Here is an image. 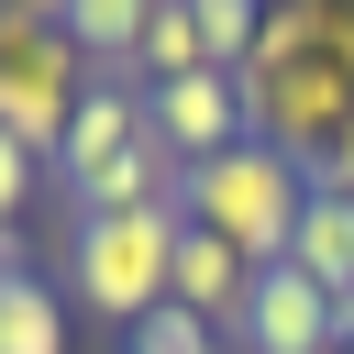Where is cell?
I'll return each instance as SVG.
<instances>
[{"label": "cell", "instance_id": "17", "mask_svg": "<svg viewBox=\"0 0 354 354\" xmlns=\"http://www.w3.org/2000/svg\"><path fill=\"white\" fill-rule=\"evenodd\" d=\"M11 266H22V254H11V232H0V277H11Z\"/></svg>", "mask_w": 354, "mask_h": 354}, {"label": "cell", "instance_id": "14", "mask_svg": "<svg viewBox=\"0 0 354 354\" xmlns=\"http://www.w3.org/2000/svg\"><path fill=\"white\" fill-rule=\"evenodd\" d=\"M33 188H44V155H33V144H11V133H0V232H11V221H22V210H33Z\"/></svg>", "mask_w": 354, "mask_h": 354}, {"label": "cell", "instance_id": "19", "mask_svg": "<svg viewBox=\"0 0 354 354\" xmlns=\"http://www.w3.org/2000/svg\"><path fill=\"white\" fill-rule=\"evenodd\" d=\"M210 354H243V343H210Z\"/></svg>", "mask_w": 354, "mask_h": 354}, {"label": "cell", "instance_id": "7", "mask_svg": "<svg viewBox=\"0 0 354 354\" xmlns=\"http://www.w3.org/2000/svg\"><path fill=\"white\" fill-rule=\"evenodd\" d=\"M166 299H177V310H199L210 332H232V321H243V299H254V266H243L221 232H199V221H188V232H177V266H166Z\"/></svg>", "mask_w": 354, "mask_h": 354}, {"label": "cell", "instance_id": "18", "mask_svg": "<svg viewBox=\"0 0 354 354\" xmlns=\"http://www.w3.org/2000/svg\"><path fill=\"white\" fill-rule=\"evenodd\" d=\"M332 354H354V332H343V343H332Z\"/></svg>", "mask_w": 354, "mask_h": 354}, {"label": "cell", "instance_id": "16", "mask_svg": "<svg viewBox=\"0 0 354 354\" xmlns=\"http://www.w3.org/2000/svg\"><path fill=\"white\" fill-rule=\"evenodd\" d=\"M0 11H33V22H66V0H0Z\"/></svg>", "mask_w": 354, "mask_h": 354}, {"label": "cell", "instance_id": "2", "mask_svg": "<svg viewBox=\"0 0 354 354\" xmlns=\"http://www.w3.org/2000/svg\"><path fill=\"white\" fill-rule=\"evenodd\" d=\"M177 232H188V210H88L77 232H66V288H77V310H100V321H144V310H166V266H177Z\"/></svg>", "mask_w": 354, "mask_h": 354}, {"label": "cell", "instance_id": "13", "mask_svg": "<svg viewBox=\"0 0 354 354\" xmlns=\"http://www.w3.org/2000/svg\"><path fill=\"white\" fill-rule=\"evenodd\" d=\"M122 343H133V354H210V343H232V332H210L199 310H177V299H166V310H144Z\"/></svg>", "mask_w": 354, "mask_h": 354}, {"label": "cell", "instance_id": "9", "mask_svg": "<svg viewBox=\"0 0 354 354\" xmlns=\"http://www.w3.org/2000/svg\"><path fill=\"white\" fill-rule=\"evenodd\" d=\"M0 354H66V299H55V277H33V266L0 277Z\"/></svg>", "mask_w": 354, "mask_h": 354}, {"label": "cell", "instance_id": "11", "mask_svg": "<svg viewBox=\"0 0 354 354\" xmlns=\"http://www.w3.org/2000/svg\"><path fill=\"white\" fill-rule=\"evenodd\" d=\"M144 22H155V0H66V33H77L88 66H133Z\"/></svg>", "mask_w": 354, "mask_h": 354}, {"label": "cell", "instance_id": "4", "mask_svg": "<svg viewBox=\"0 0 354 354\" xmlns=\"http://www.w3.org/2000/svg\"><path fill=\"white\" fill-rule=\"evenodd\" d=\"M232 343H243V354H332V343H343V310H332L299 266H254V299H243Z\"/></svg>", "mask_w": 354, "mask_h": 354}, {"label": "cell", "instance_id": "8", "mask_svg": "<svg viewBox=\"0 0 354 354\" xmlns=\"http://www.w3.org/2000/svg\"><path fill=\"white\" fill-rule=\"evenodd\" d=\"M288 266L343 310V332H354V199H332V188H310V210H299V243H288Z\"/></svg>", "mask_w": 354, "mask_h": 354}, {"label": "cell", "instance_id": "3", "mask_svg": "<svg viewBox=\"0 0 354 354\" xmlns=\"http://www.w3.org/2000/svg\"><path fill=\"white\" fill-rule=\"evenodd\" d=\"M88 77H100V66L77 55V33H66V22L0 11V133H11V144H33V155L55 166V144H66V122H77Z\"/></svg>", "mask_w": 354, "mask_h": 354}, {"label": "cell", "instance_id": "15", "mask_svg": "<svg viewBox=\"0 0 354 354\" xmlns=\"http://www.w3.org/2000/svg\"><path fill=\"white\" fill-rule=\"evenodd\" d=\"M310 188H332V199H354V122H343V133H332V144L310 155Z\"/></svg>", "mask_w": 354, "mask_h": 354}, {"label": "cell", "instance_id": "5", "mask_svg": "<svg viewBox=\"0 0 354 354\" xmlns=\"http://www.w3.org/2000/svg\"><path fill=\"white\" fill-rule=\"evenodd\" d=\"M133 144H144V77H133V66H100L44 177H66V188H77V177H100V166H111V155H133Z\"/></svg>", "mask_w": 354, "mask_h": 354}, {"label": "cell", "instance_id": "12", "mask_svg": "<svg viewBox=\"0 0 354 354\" xmlns=\"http://www.w3.org/2000/svg\"><path fill=\"white\" fill-rule=\"evenodd\" d=\"M199 11V44H210V66L232 77L243 55H254V33H266V0H188Z\"/></svg>", "mask_w": 354, "mask_h": 354}, {"label": "cell", "instance_id": "10", "mask_svg": "<svg viewBox=\"0 0 354 354\" xmlns=\"http://www.w3.org/2000/svg\"><path fill=\"white\" fill-rule=\"evenodd\" d=\"M199 66H210L199 11H188V0H155V22H144V44H133V77H144V88H166V77H199Z\"/></svg>", "mask_w": 354, "mask_h": 354}, {"label": "cell", "instance_id": "6", "mask_svg": "<svg viewBox=\"0 0 354 354\" xmlns=\"http://www.w3.org/2000/svg\"><path fill=\"white\" fill-rule=\"evenodd\" d=\"M144 122L199 166V155H221V144H243V88L221 77V66H199V77H166V88H144Z\"/></svg>", "mask_w": 354, "mask_h": 354}, {"label": "cell", "instance_id": "1", "mask_svg": "<svg viewBox=\"0 0 354 354\" xmlns=\"http://www.w3.org/2000/svg\"><path fill=\"white\" fill-rule=\"evenodd\" d=\"M177 210H188L199 232H221L243 266H288V243H299V210H310V166L243 133V144H221V155H199V166H188Z\"/></svg>", "mask_w": 354, "mask_h": 354}]
</instances>
